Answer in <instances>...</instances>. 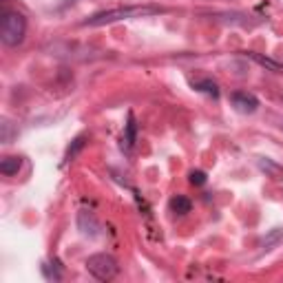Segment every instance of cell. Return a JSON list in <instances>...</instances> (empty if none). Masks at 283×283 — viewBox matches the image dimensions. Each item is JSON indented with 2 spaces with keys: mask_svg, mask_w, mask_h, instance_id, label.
Returning a JSON list of instances; mask_svg holds the SVG:
<instances>
[{
  "mask_svg": "<svg viewBox=\"0 0 283 283\" xmlns=\"http://www.w3.org/2000/svg\"><path fill=\"white\" fill-rule=\"evenodd\" d=\"M259 168L268 175V177L283 181V166H279L277 161H272V159H268V157H261L259 159Z\"/></svg>",
  "mask_w": 283,
  "mask_h": 283,
  "instance_id": "obj_8",
  "label": "cell"
},
{
  "mask_svg": "<svg viewBox=\"0 0 283 283\" xmlns=\"http://www.w3.org/2000/svg\"><path fill=\"white\" fill-rule=\"evenodd\" d=\"M250 56H252L254 60H257L259 64H264V66H270V69H274V71H283V69H281V66H279L277 62H272V60H268V58H261V56H257V53H250Z\"/></svg>",
  "mask_w": 283,
  "mask_h": 283,
  "instance_id": "obj_14",
  "label": "cell"
},
{
  "mask_svg": "<svg viewBox=\"0 0 283 283\" xmlns=\"http://www.w3.org/2000/svg\"><path fill=\"white\" fill-rule=\"evenodd\" d=\"M279 241H283V228H274V230L270 232V237L264 241V246L270 248L272 244H279Z\"/></svg>",
  "mask_w": 283,
  "mask_h": 283,
  "instance_id": "obj_13",
  "label": "cell"
},
{
  "mask_svg": "<svg viewBox=\"0 0 283 283\" xmlns=\"http://www.w3.org/2000/svg\"><path fill=\"white\" fill-rule=\"evenodd\" d=\"M191 208H193L191 199L184 197V195H177V197L171 199V210L175 215H188V213H191Z\"/></svg>",
  "mask_w": 283,
  "mask_h": 283,
  "instance_id": "obj_10",
  "label": "cell"
},
{
  "mask_svg": "<svg viewBox=\"0 0 283 283\" xmlns=\"http://www.w3.org/2000/svg\"><path fill=\"white\" fill-rule=\"evenodd\" d=\"M86 270H89L93 277L100 279V281H111V279L117 277L120 266H117V261L113 259L111 254L100 252V254H91V257L86 259Z\"/></svg>",
  "mask_w": 283,
  "mask_h": 283,
  "instance_id": "obj_3",
  "label": "cell"
},
{
  "mask_svg": "<svg viewBox=\"0 0 283 283\" xmlns=\"http://www.w3.org/2000/svg\"><path fill=\"white\" fill-rule=\"evenodd\" d=\"M27 20L20 11H5L3 22H0V40L7 46H18L25 40Z\"/></svg>",
  "mask_w": 283,
  "mask_h": 283,
  "instance_id": "obj_2",
  "label": "cell"
},
{
  "mask_svg": "<svg viewBox=\"0 0 283 283\" xmlns=\"http://www.w3.org/2000/svg\"><path fill=\"white\" fill-rule=\"evenodd\" d=\"M206 173L204 171H191L188 173V181H191L193 186H204L206 184Z\"/></svg>",
  "mask_w": 283,
  "mask_h": 283,
  "instance_id": "obj_12",
  "label": "cell"
},
{
  "mask_svg": "<svg viewBox=\"0 0 283 283\" xmlns=\"http://www.w3.org/2000/svg\"><path fill=\"white\" fill-rule=\"evenodd\" d=\"M135 139H137V122H135L133 115H129V124H126L124 135H122V148L124 151H131L133 144H135Z\"/></svg>",
  "mask_w": 283,
  "mask_h": 283,
  "instance_id": "obj_7",
  "label": "cell"
},
{
  "mask_svg": "<svg viewBox=\"0 0 283 283\" xmlns=\"http://www.w3.org/2000/svg\"><path fill=\"white\" fill-rule=\"evenodd\" d=\"M164 7H117V9H106L100 13H93L91 18L84 20V27H102V25H111L117 20H129V18H142V16H155V13H164Z\"/></svg>",
  "mask_w": 283,
  "mask_h": 283,
  "instance_id": "obj_1",
  "label": "cell"
},
{
  "mask_svg": "<svg viewBox=\"0 0 283 283\" xmlns=\"http://www.w3.org/2000/svg\"><path fill=\"white\" fill-rule=\"evenodd\" d=\"M86 146V137L84 135H80V137H76V139H73V144L69 146V151H66V161H71V159H76V155L80 153V151H82V148Z\"/></svg>",
  "mask_w": 283,
  "mask_h": 283,
  "instance_id": "obj_11",
  "label": "cell"
},
{
  "mask_svg": "<svg viewBox=\"0 0 283 283\" xmlns=\"http://www.w3.org/2000/svg\"><path fill=\"white\" fill-rule=\"evenodd\" d=\"M9 122H7V120H5V122H3V142H9L11 139V131H9Z\"/></svg>",
  "mask_w": 283,
  "mask_h": 283,
  "instance_id": "obj_15",
  "label": "cell"
},
{
  "mask_svg": "<svg viewBox=\"0 0 283 283\" xmlns=\"http://www.w3.org/2000/svg\"><path fill=\"white\" fill-rule=\"evenodd\" d=\"M20 166H22V159L18 157V155H7L0 161V173L5 175V177H13V175H18Z\"/></svg>",
  "mask_w": 283,
  "mask_h": 283,
  "instance_id": "obj_6",
  "label": "cell"
},
{
  "mask_svg": "<svg viewBox=\"0 0 283 283\" xmlns=\"http://www.w3.org/2000/svg\"><path fill=\"white\" fill-rule=\"evenodd\" d=\"M230 104L234 106V111L244 113V115H250V113L259 109V100L248 91H234L230 96Z\"/></svg>",
  "mask_w": 283,
  "mask_h": 283,
  "instance_id": "obj_4",
  "label": "cell"
},
{
  "mask_svg": "<svg viewBox=\"0 0 283 283\" xmlns=\"http://www.w3.org/2000/svg\"><path fill=\"white\" fill-rule=\"evenodd\" d=\"M193 89H195V91L206 93V96H210V98H219V84H217V82H213L210 78L195 80V82H193Z\"/></svg>",
  "mask_w": 283,
  "mask_h": 283,
  "instance_id": "obj_9",
  "label": "cell"
},
{
  "mask_svg": "<svg viewBox=\"0 0 283 283\" xmlns=\"http://www.w3.org/2000/svg\"><path fill=\"white\" fill-rule=\"evenodd\" d=\"M78 228L82 230V234H86V237H96V234L100 232V224H98L96 215L89 213V210L78 213Z\"/></svg>",
  "mask_w": 283,
  "mask_h": 283,
  "instance_id": "obj_5",
  "label": "cell"
}]
</instances>
